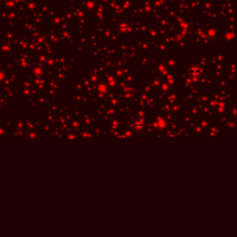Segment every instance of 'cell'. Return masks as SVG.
<instances>
[{
  "label": "cell",
  "instance_id": "cell-1",
  "mask_svg": "<svg viewBox=\"0 0 237 237\" xmlns=\"http://www.w3.org/2000/svg\"><path fill=\"white\" fill-rule=\"evenodd\" d=\"M201 72H202L201 68H200L198 65H196V64H194V65H192V66L190 67L189 70H188V73H189V75L191 76V77H193V78H197V77H199L200 74H201Z\"/></svg>",
  "mask_w": 237,
  "mask_h": 237
},
{
  "label": "cell",
  "instance_id": "cell-2",
  "mask_svg": "<svg viewBox=\"0 0 237 237\" xmlns=\"http://www.w3.org/2000/svg\"><path fill=\"white\" fill-rule=\"evenodd\" d=\"M132 127H134V129L135 131H138V132H141L143 129H144V124L142 122H140V120H135V122L132 123Z\"/></svg>",
  "mask_w": 237,
  "mask_h": 237
},
{
  "label": "cell",
  "instance_id": "cell-3",
  "mask_svg": "<svg viewBox=\"0 0 237 237\" xmlns=\"http://www.w3.org/2000/svg\"><path fill=\"white\" fill-rule=\"evenodd\" d=\"M96 90H97L99 94H105L107 90V87L104 83H100L97 84V86H96Z\"/></svg>",
  "mask_w": 237,
  "mask_h": 237
},
{
  "label": "cell",
  "instance_id": "cell-4",
  "mask_svg": "<svg viewBox=\"0 0 237 237\" xmlns=\"http://www.w3.org/2000/svg\"><path fill=\"white\" fill-rule=\"evenodd\" d=\"M207 34L208 36V38H214L216 37V35H217V32H216V29L214 27H210V28H208V29L207 30Z\"/></svg>",
  "mask_w": 237,
  "mask_h": 237
},
{
  "label": "cell",
  "instance_id": "cell-5",
  "mask_svg": "<svg viewBox=\"0 0 237 237\" xmlns=\"http://www.w3.org/2000/svg\"><path fill=\"white\" fill-rule=\"evenodd\" d=\"M232 115L234 116V117L236 118V107H234L232 109Z\"/></svg>",
  "mask_w": 237,
  "mask_h": 237
},
{
  "label": "cell",
  "instance_id": "cell-6",
  "mask_svg": "<svg viewBox=\"0 0 237 237\" xmlns=\"http://www.w3.org/2000/svg\"><path fill=\"white\" fill-rule=\"evenodd\" d=\"M4 78H5V73L3 71H0V81H2Z\"/></svg>",
  "mask_w": 237,
  "mask_h": 237
}]
</instances>
